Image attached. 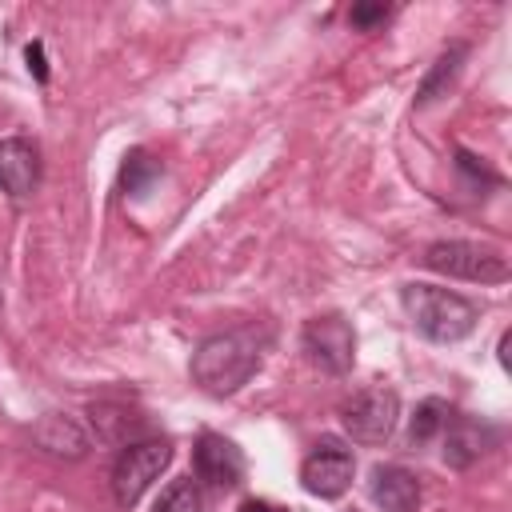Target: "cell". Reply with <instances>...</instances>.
I'll return each mask as SVG.
<instances>
[{"label": "cell", "instance_id": "cell-1", "mask_svg": "<svg viewBox=\"0 0 512 512\" xmlns=\"http://www.w3.org/2000/svg\"><path fill=\"white\" fill-rule=\"evenodd\" d=\"M260 348H264V340L252 328H232V332L208 336L192 352V384L208 396H232L260 368Z\"/></svg>", "mask_w": 512, "mask_h": 512}, {"label": "cell", "instance_id": "cell-2", "mask_svg": "<svg viewBox=\"0 0 512 512\" xmlns=\"http://www.w3.org/2000/svg\"><path fill=\"white\" fill-rule=\"evenodd\" d=\"M400 304H404L412 328L424 340H436V344L464 340L476 328V320H480V312H476L472 300H464L460 292L436 288V284H404Z\"/></svg>", "mask_w": 512, "mask_h": 512}, {"label": "cell", "instance_id": "cell-3", "mask_svg": "<svg viewBox=\"0 0 512 512\" xmlns=\"http://www.w3.org/2000/svg\"><path fill=\"white\" fill-rule=\"evenodd\" d=\"M400 420V396L388 384H368L340 404V424L356 444H384Z\"/></svg>", "mask_w": 512, "mask_h": 512}, {"label": "cell", "instance_id": "cell-4", "mask_svg": "<svg viewBox=\"0 0 512 512\" xmlns=\"http://www.w3.org/2000/svg\"><path fill=\"white\" fill-rule=\"evenodd\" d=\"M424 264L432 272H444L456 280H476V284H504L508 280V260L496 248H484L472 240H436V244H428Z\"/></svg>", "mask_w": 512, "mask_h": 512}, {"label": "cell", "instance_id": "cell-5", "mask_svg": "<svg viewBox=\"0 0 512 512\" xmlns=\"http://www.w3.org/2000/svg\"><path fill=\"white\" fill-rule=\"evenodd\" d=\"M168 460H172V444L168 440H132V444H124V452L116 456V468H112L116 504L132 508L152 488V480L168 468Z\"/></svg>", "mask_w": 512, "mask_h": 512}, {"label": "cell", "instance_id": "cell-6", "mask_svg": "<svg viewBox=\"0 0 512 512\" xmlns=\"http://www.w3.org/2000/svg\"><path fill=\"white\" fill-rule=\"evenodd\" d=\"M352 472H356L352 448L344 440H336V436H320L316 448L300 464V484H304V492H312L320 500H336V496L348 492Z\"/></svg>", "mask_w": 512, "mask_h": 512}, {"label": "cell", "instance_id": "cell-7", "mask_svg": "<svg viewBox=\"0 0 512 512\" xmlns=\"http://www.w3.org/2000/svg\"><path fill=\"white\" fill-rule=\"evenodd\" d=\"M300 344L308 360L332 376H344L356 360V332L344 316H312L300 332Z\"/></svg>", "mask_w": 512, "mask_h": 512}, {"label": "cell", "instance_id": "cell-8", "mask_svg": "<svg viewBox=\"0 0 512 512\" xmlns=\"http://www.w3.org/2000/svg\"><path fill=\"white\" fill-rule=\"evenodd\" d=\"M40 188V152L24 136L0 140V192L12 200H28Z\"/></svg>", "mask_w": 512, "mask_h": 512}, {"label": "cell", "instance_id": "cell-9", "mask_svg": "<svg viewBox=\"0 0 512 512\" xmlns=\"http://www.w3.org/2000/svg\"><path fill=\"white\" fill-rule=\"evenodd\" d=\"M192 460H196V476L204 484H212V488H236L244 480V456H240V448L232 440L216 436V432H204L196 440Z\"/></svg>", "mask_w": 512, "mask_h": 512}, {"label": "cell", "instance_id": "cell-10", "mask_svg": "<svg viewBox=\"0 0 512 512\" xmlns=\"http://www.w3.org/2000/svg\"><path fill=\"white\" fill-rule=\"evenodd\" d=\"M496 444V428L476 416H448L444 424V464L448 468H472L488 448Z\"/></svg>", "mask_w": 512, "mask_h": 512}, {"label": "cell", "instance_id": "cell-11", "mask_svg": "<svg viewBox=\"0 0 512 512\" xmlns=\"http://www.w3.org/2000/svg\"><path fill=\"white\" fill-rule=\"evenodd\" d=\"M368 496L384 512H416L420 504V480L404 464H376L368 480Z\"/></svg>", "mask_w": 512, "mask_h": 512}, {"label": "cell", "instance_id": "cell-12", "mask_svg": "<svg viewBox=\"0 0 512 512\" xmlns=\"http://www.w3.org/2000/svg\"><path fill=\"white\" fill-rule=\"evenodd\" d=\"M32 440H36L44 452L68 456V460H80V456L88 452V432H84L72 416H64V412H48V416L32 428Z\"/></svg>", "mask_w": 512, "mask_h": 512}, {"label": "cell", "instance_id": "cell-13", "mask_svg": "<svg viewBox=\"0 0 512 512\" xmlns=\"http://www.w3.org/2000/svg\"><path fill=\"white\" fill-rule=\"evenodd\" d=\"M464 56H468V44H448L440 56H436V64L428 68V76L420 80V92H416V108H428V104H436L440 96H448V88L456 84V76H460V68H464Z\"/></svg>", "mask_w": 512, "mask_h": 512}, {"label": "cell", "instance_id": "cell-14", "mask_svg": "<svg viewBox=\"0 0 512 512\" xmlns=\"http://www.w3.org/2000/svg\"><path fill=\"white\" fill-rule=\"evenodd\" d=\"M448 404L444 400H424V404H416V412H412V420H408V444H428L432 436H440L444 432V424H448Z\"/></svg>", "mask_w": 512, "mask_h": 512}, {"label": "cell", "instance_id": "cell-15", "mask_svg": "<svg viewBox=\"0 0 512 512\" xmlns=\"http://www.w3.org/2000/svg\"><path fill=\"white\" fill-rule=\"evenodd\" d=\"M160 180V164L148 152H128L124 168H120V188L124 196H144L152 184Z\"/></svg>", "mask_w": 512, "mask_h": 512}, {"label": "cell", "instance_id": "cell-16", "mask_svg": "<svg viewBox=\"0 0 512 512\" xmlns=\"http://www.w3.org/2000/svg\"><path fill=\"white\" fill-rule=\"evenodd\" d=\"M152 512H204V496H200L196 480H172L160 492V500H156Z\"/></svg>", "mask_w": 512, "mask_h": 512}, {"label": "cell", "instance_id": "cell-17", "mask_svg": "<svg viewBox=\"0 0 512 512\" xmlns=\"http://www.w3.org/2000/svg\"><path fill=\"white\" fill-rule=\"evenodd\" d=\"M388 4H356L352 12H348V20L356 24V28H376L380 20H388Z\"/></svg>", "mask_w": 512, "mask_h": 512}, {"label": "cell", "instance_id": "cell-18", "mask_svg": "<svg viewBox=\"0 0 512 512\" xmlns=\"http://www.w3.org/2000/svg\"><path fill=\"white\" fill-rule=\"evenodd\" d=\"M28 68L36 72V80L48 76V68H44V48H40V44H28Z\"/></svg>", "mask_w": 512, "mask_h": 512}, {"label": "cell", "instance_id": "cell-19", "mask_svg": "<svg viewBox=\"0 0 512 512\" xmlns=\"http://www.w3.org/2000/svg\"><path fill=\"white\" fill-rule=\"evenodd\" d=\"M244 512H288V508H276V504H264V500H248Z\"/></svg>", "mask_w": 512, "mask_h": 512}]
</instances>
